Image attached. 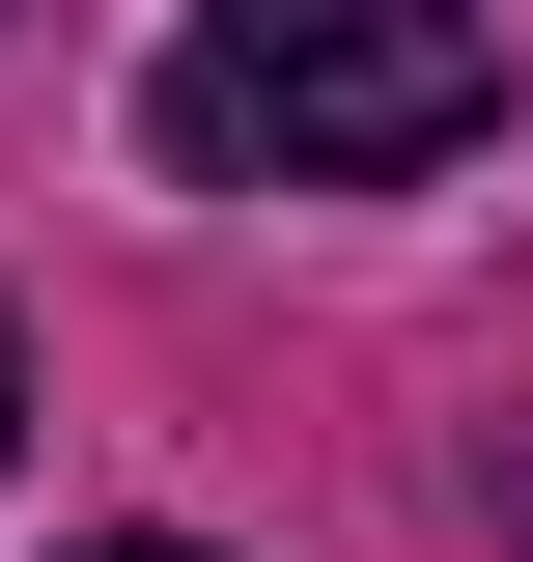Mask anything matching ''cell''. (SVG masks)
<instances>
[{
  "label": "cell",
  "instance_id": "6da1fadb",
  "mask_svg": "<svg viewBox=\"0 0 533 562\" xmlns=\"http://www.w3.org/2000/svg\"><path fill=\"white\" fill-rule=\"evenodd\" d=\"M140 140L225 198H394V169L506 140V29L477 0H197L140 57Z\"/></svg>",
  "mask_w": 533,
  "mask_h": 562
},
{
  "label": "cell",
  "instance_id": "3957f363",
  "mask_svg": "<svg viewBox=\"0 0 533 562\" xmlns=\"http://www.w3.org/2000/svg\"><path fill=\"white\" fill-rule=\"evenodd\" d=\"M0 422H29V338H0Z\"/></svg>",
  "mask_w": 533,
  "mask_h": 562
},
{
  "label": "cell",
  "instance_id": "7a4b0ae2",
  "mask_svg": "<svg viewBox=\"0 0 533 562\" xmlns=\"http://www.w3.org/2000/svg\"><path fill=\"white\" fill-rule=\"evenodd\" d=\"M57 562H197V535H57Z\"/></svg>",
  "mask_w": 533,
  "mask_h": 562
}]
</instances>
